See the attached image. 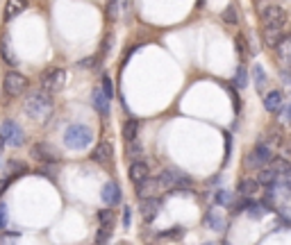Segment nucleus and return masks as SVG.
<instances>
[{
    "instance_id": "1",
    "label": "nucleus",
    "mask_w": 291,
    "mask_h": 245,
    "mask_svg": "<svg viewBox=\"0 0 291 245\" xmlns=\"http://www.w3.org/2000/svg\"><path fill=\"white\" fill-rule=\"evenodd\" d=\"M25 112L30 118L34 120H48L50 118V113H53V98H50V93H46L43 89L41 91H34L30 98L25 100Z\"/></svg>"
},
{
    "instance_id": "2",
    "label": "nucleus",
    "mask_w": 291,
    "mask_h": 245,
    "mask_svg": "<svg viewBox=\"0 0 291 245\" xmlns=\"http://www.w3.org/2000/svg\"><path fill=\"white\" fill-rule=\"evenodd\" d=\"M91 141H93V132L86 125H82V123H73L64 132V143L71 150H86L91 146Z\"/></svg>"
},
{
    "instance_id": "3",
    "label": "nucleus",
    "mask_w": 291,
    "mask_h": 245,
    "mask_svg": "<svg viewBox=\"0 0 291 245\" xmlns=\"http://www.w3.org/2000/svg\"><path fill=\"white\" fill-rule=\"evenodd\" d=\"M157 182H159V188H168V191H182V188H189V186H191V177L185 175L182 170H175V168L162 170Z\"/></svg>"
},
{
    "instance_id": "4",
    "label": "nucleus",
    "mask_w": 291,
    "mask_h": 245,
    "mask_svg": "<svg viewBox=\"0 0 291 245\" xmlns=\"http://www.w3.org/2000/svg\"><path fill=\"white\" fill-rule=\"evenodd\" d=\"M0 141L7 143L9 148H21L25 143V132L16 120H2L0 125Z\"/></svg>"
},
{
    "instance_id": "5",
    "label": "nucleus",
    "mask_w": 291,
    "mask_h": 245,
    "mask_svg": "<svg viewBox=\"0 0 291 245\" xmlns=\"http://www.w3.org/2000/svg\"><path fill=\"white\" fill-rule=\"evenodd\" d=\"M271 159H273L271 146H266V143H262V141H259L257 146L252 148L248 154H246L244 164H246V168H264V166L271 164Z\"/></svg>"
},
{
    "instance_id": "6",
    "label": "nucleus",
    "mask_w": 291,
    "mask_h": 245,
    "mask_svg": "<svg viewBox=\"0 0 291 245\" xmlns=\"http://www.w3.org/2000/svg\"><path fill=\"white\" fill-rule=\"evenodd\" d=\"M66 84V71L64 68H48L46 73L41 75V89L46 93H57Z\"/></svg>"
},
{
    "instance_id": "7",
    "label": "nucleus",
    "mask_w": 291,
    "mask_h": 245,
    "mask_svg": "<svg viewBox=\"0 0 291 245\" xmlns=\"http://www.w3.org/2000/svg\"><path fill=\"white\" fill-rule=\"evenodd\" d=\"M262 20L269 30H282L287 25V12L280 5H264L262 7Z\"/></svg>"
},
{
    "instance_id": "8",
    "label": "nucleus",
    "mask_w": 291,
    "mask_h": 245,
    "mask_svg": "<svg viewBox=\"0 0 291 245\" xmlns=\"http://www.w3.org/2000/svg\"><path fill=\"white\" fill-rule=\"evenodd\" d=\"M25 86H27V80L21 73H16V71L7 73L5 80H2V91H5L7 95H12V98L21 95V93L25 91Z\"/></svg>"
},
{
    "instance_id": "9",
    "label": "nucleus",
    "mask_w": 291,
    "mask_h": 245,
    "mask_svg": "<svg viewBox=\"0 0 291 245\" xmlns=\"http://www.w3.org/2000/svg\"><path fill=\"white\" fill-rule=\"evenodd\" d=\"M32 157L37 161H41V164H46V166L60 161V152H57L50 143H43V141H39V143H34L32 146Z\"/></svg>"
},
{
    "instance_id": "10",
    "label": "nucleus",
    "mask_w": 291,
    "mask_h": 245,
    "mask_svg": "<svg viewBox=\"0 0 291 245\" xmlns=\"http://www.w3.org/2000/svg\"><path fill=\"white\" fill-rule=\"evenodd\" d=\"M282 107H285V95H282V91L273 89V91H269L264 95V109L269 113H280Z\"/></svg>"
},
{
    "instance_id": "11",
    "label": "nucleus",
    "mask_w": 291,
    "mask_h": 245,
    "mask_svg": "<svg viewBox=\"0 0 291 245\" xmlns=\"http://www.w3.org/2000/svg\"><path fill=\"white\" fill-rule=\"evenodd\" d=\"M100 198H103V202H105L109 209H112V207H116L121 202V188H119V184H114V182L105 184V186H103V191H100Z\"/></svg>"
},
{
    "instance_id": "12",
    "label": "nucleus",
    "mask_w": 291,
    "mask_h": 245,
    "mask_svg": "<svg viewBox=\"0 0 291 245\" xmlns=\"http://www.w3.org/2000/svg\"><path fill=\"white\" fill-rule=\"evenodd\" d=\"M159 191V182L157 179H152V177H148V179H144V182H139L137 184V198L144 202V200H148V198H155V193Z\"/></svg>"
},
{
    "instance_id": "13",
    "label": "nucleus",
    "mask_w": 291,
    "mask_h": 245,
    "mask_svg": "<svg viewBox=\"0 0 291 245\" xmlns=\"http://www.w3.org/2000/svg\"><path fill=\"white\" fill-rule=\"evenodd\" d=\"M91 102H93V109L103 116V118H107L109 116V100H107V95L103 93V89H93V93H91Z\"/></svg>"
},
{
    "instance_id": "14",
    "label": "nucleus",
    "mask_w": 291,
    "mask_h": 245,
    "mask_svg": "<svg viewBox=\"0 0 291 245\" xmlns=\"http://www.w3.org/2000/svg\"><path fill=\"white\" fill-rule=\"evenodd\" d=\"M112 143H107V141H103V143H98L96 146V150L91 152V159L96 161V164H103V166H107V164H112Z\"/></svg>"
},
{
    "instance_id": "15",
    "label": "nucleus",
    "mask_w": 291,
    "mask_h": 245,
    "mask_svg": "<svg viewBox=\"0 0 291 245\" xmlns=\"http://www.w3.org/2000/svg\"><path fill=\"white\" fill-rule=\"evenodd\" d=\"M130 179H132L134 184H139V182H144V179L150 177V168H148V164L146 161H132V166H130Z\"/></svg>"
},
{
    "instance_id": "16",
    "label": "nucleus",
    "mask_w": 291,
    "mask_h": 245,
    "mask_svg": "<svg viewBox=\"0 0 291 245\" xmlns=\"http://www.w3.org/2000/svg\"><path fill=\"white\" fill-rule=\"evenodd\" d=\"M159 209H162V200L159 198H148L141 202V216H144V220H148V223L157 216Z\"/></svg>"
},
{
    "instance_id": "17",
    "label": "nucleus",
    "mask_w": 291,
    "mask_h": 245,
    "mask_svg": "<svg viewBox=\"0 0 291 245\" xmlns=\"http://www.w3.org/2000/svg\"><path fill=\"white\" fill-rule=\"evenodd\" d=\"M257 191H259V182H257V179H250V177L241 179L239 186H237V195H239V198H252Z\"/></svg>"
},
{
    "instance_id": "18",
    "label": "nucleus",
    "mask_w": 291,
    "mask_h": 245,
    "mask_svg": "<svg viewBox=\"0 0 291 245\" xmlns=\"http://www.w3.org/2000/svg\"><path fill=\"white\" fill-rule=\"evenodd\" d=\"M257 182H259V186H262V184H264V186H271V184H275V182H280V175L275 172V168L269 164V166H264V168H259Z\"/></svg>"
},
{
    "instance_id": "19",
    "label": "nucleus",
    "mask_w": 291,
    "mask_h": 245,
    "mask_svg": "<svg viewBox=\"0 0 291 245\" xmlns=\"http://www.w3.org/2000/svg\"><path fill=\"white\" fill-rule=\"evenodd\" d=\"M205 225L209 227V229H214V232H223V229H225V220H223V216H221L216 209H209V211L205 213Z\"/></svg>"
},
{
    "instance_id": "20",
    "label": "nucleus",
    "mask_w": 291,
    "mask_h": 245,
    "mask_svg": "<svg viewBox=\"0 0 291 245\" xmlns=\"http://www.w3.org/2000/svg\"><path fill=\"white\" fill-rule=\"evenodd\" d=\"M287 34L282 32V30H269V27H264V43L271 48H278L282 41H285Z\"/></svg>"
},
{
    "instance_id": "21",
    "label": "nucleus",
    "mask_w": 291,
    "mask_h": 245,
    "mask_svg": "<svg viewBox=\"0 0 291 245\" xmlns=\"http://www.w3.org/2000/svg\"><path fill=\"white\" fill-rule=\"evenodd\" d=\"M137 134H139V120L127 118L125 125H123V139H125L127 143H132V141H137Z\"/></svg>"
},
{
    "instance_id": "22",
    "label": "nucleus",
    "mask_w": 291,
    "mask_h": 245,
    "mask_svg": "<svg viewBox=\"0 0 291 245\" xmlns=\"http://www.w3.org/2000/svg\"><path fill=\"white\" fill-rule=\"evenodd\" d=\"M27 7L25 0H7V5H5V19H14V16H19L23 9Z\"/></svg>"
},
{
    "instance_id": "23",
    "label": "nucleus",
    "mask_w": 291,
    "mask_h": 245,
    "mask_svg": "<svg viewBox=\"0 0 291 245\" xmlns=\"http://www.w3.org/2000/svg\"><path fill=\"white\" fill-rule=\"evenodd\" d=\"M275 50H278V57H280V59L291 66V34H289V37H285V41H282V43H280Z\"/></svg>"
},
{
    "instance_id": "24",
    "label": "nucleus",
    "mask_w": 291,
    "mask_h": 245,
    "mask_svg": "<svg viewBox=\"0 0 291 245\" xmlns=\"http://www.w3.org/2000/svg\"><path fill=\"white\" fill-rule=\"evenodd\" d=\"M271 166L275 168V172L280 175V179L285 177V175H289L291 172V164L287 159H282V157H278V159H271Z\"/></svg>"
},
{
    "instance_id": "25",
    "label": "nucleus",
    "mask_w": 291,
    "mask_h": 245,
    "mask_svg": "<svg viewBox=\"0 0 291 245\" xmlns=\"http://www.w3.org/2000/svg\"><path fill=\"white\" fill-rule=\"evenodd\" d=\"M98 223L100 227H109L112 229V223H114V211L107 207V209H100L98 211Z\"/></svg>"
},
{
    "instance_id": "26",
    "label": "nucleus",
    "mask_w": 291,
    "mask_h": 245,
    "mask_svg": "<svg viewBox=\"0 0 291 245\" xmlns=\"http://www.w3.org/2000/svg\"><path fill=\"white\" fill-rule=\"evenodd\" d=\"M127 157L132 161H139V157L144 154V146H141L139 141H132V143H127Z\"/></svg>"
},
{
    "instance_id": "27",
    "label": "nucleus",
    "mask_w": 291,
    "mask_h": 245,
    "mask_svg": "<svg viewBox=\"0 0 291 245\" xmlns=\"http://www.w3.org/2000/svg\"><path fill=\"white\" fill-rule=\"evenodd\" d=\"M252 75H255V86H257L259 91H262V89H264L266 86V73H264V68L259 66V64H255V68H252Z\"/></svg>"
},
{
    "instance_id": "28",
    "label": "nucleus",
    "mask_w": 291,
    "mask_h": 245,
    "mask_svg": "<svg viewBox=\"0 0 291 245\" xmlns=\"http://www.w3.org/2000/svg\"><path fill=\"white\" fill-rule=\"evenodd\" d=\"M234 86H237V89H246V86H248V71H246L244 66H239L237 73H234Z\"/></svg>"
},
{
    "instance_id": "29",
    "label": "nucleus",
    "mask_w": 291,
    "mask_h": 245,
    "mask_svg": "<svg viewBox=\"0 0 291 245\" xmlns=\"http://www.w3.org/2000/svg\"><path fill=\"white\" fill-rule=\"evenodd\" d=\"M223 20L228 23V25H237V20H239V12H237V7H234V5H228V7H225V12H223Z\"/></svg>"
},
{
    "instance_id": "30",
    "label": "nucleus",
    "mask_w": 291,
    "mask_h": 245,
    "mask_svg": "<svg viewBox=\"0 0 291 245\" xmlns=\"http://www.w3.org/2000/svg\"><path fill=\"white\" fill-rule=\"evenodd\" d=\"M246 213H248V216H250V218H264V213H266V209L262 205H259V202H250V207H248V209H246Z\"/></svg>"
},
{
    "instance_id": "31",
    "label": "nucleus",
    "mask_w": 291,
    "mask_h": 245,
    "mask_svg": "<svg viewBox=\"0 0 291 245\" xmlns=\"http://www.w3.org/2000/svg\"><path fill=\"white\" fill-rule=\"evenodd\" d=\"M109 239H112V229L109 227H100L98 232H96V243L98 245H107Z\"/></svg>"
},
{
    "instance_id": "32",
    "label": "nucleus",
    "mask_w": 291,
    "mask_h": 245,
    "mask_svg": "<svg viewBox=\"0 0 291 245\" xmlns=\"http://www.w3.org/2000/svg\"><path fill=\"white\" fill-rule=\"evenodd\" d=\"M230 191H225V188H218L216 191V195H214V202H216L218 207H228L230 205Z\"/></svg>"
},
{
    "instance_id": "33",
    "label": "nucleus",
    "mask_w": 291,
    "mask_h": 245,
    "mask_svg": "<svg viewBox=\"0 0 291 245\" xmlns=\"http://www.w3.org/2000/svg\"><path fill=\"white\" fill-rule=\"evenodd\" d=\"M100 89H103V93L107 95V100L112 102V98H114V84H112V77H109V75H103V86H100Z\"/></svg>"
},
{
    "instance_id": "34",
    "label": "nucleus",
    "mask_w": 291,
    "mask_h": 245,
    "mask_svg": "<svg viewBox=\"0 0 291 245\" xmlns=\"http://www.w3.org/2000/svg\"><path fill=\"white\" fill-rule=\"evenodd\" d=\"M107 19L109 20L119 19V0H107Z\"/></svg>"
},
{
    "instance_id": "35",
    "label": "nucleus",
    "mask_w": 291,
    "mask_h": 245,
    "mask_svg": "<svg viewBox=\"0 0 291 245\" xmlns=\"http://www.w3.org/2000/svg\"><path fill=\"white\" fill-rule=\"evenodd\" d=\"M250 202H252L250 198H241V200L237 202V205L232 207V213H241V211H246V209L250 207Z\"/></svg>"
},
{
    "instance_id": "36",
    "label": "nucleus",
    "mask_w": 291,
    "mask_h": 245,
    "mask_svg": "<svg viewBox=\"0 0 291 245\" xmlns=\"http://www.w3.org/2000/svg\"><path fill=\"white\" fill-rule=\"evenodd\" d=\"M2 57H5V61H7V64H12V66H16V64H19V59L14 57V53L9 50V46H7V43H2Z\"/></svg>"
},
{
    "instance_id": "37",
    "label": "nucleus",
    "mask_w": 291,
    "mask_h": 245,
    "mask_svg": "<svg viewBox=\"0 0 291 245\" xmlns=\"http://www.w3.org/2000/svg\"><path fill=\"white\" fill-rule=\"evenodd\" d=\"M280 118H282V123H285V125H291V102L280 109Z\"/></svg>"
},
{
    "instance_id": "38",
    "label": "nucleus",
    "mask_w": 291,
    "mask_h": 245,
    "mask_svg": "<svg viewBox=\"0 0 291 245\" xmlns=\"http://www.w3.org/2000/svg\"><path fill=\"white\" fill-rule=\"evenodd\" d=\"M182 234H185V229H182V227H175V229H171V232H162L159 236H162V239H178V236H182Z\"/></svg>"
},
{
    "instance_id": "39",
    "label": "nucleus",
    "mask_w": 291,
    "mask_h": 245,
    "mask_svg": "<svg viewBox=\"0 0 291 245\" xmlns=\"http://www.w3.org/2000/svg\"><path fill=\"white\" fill-rule=\"evenodd\" d=\"M9 225V216H7V207L0 202V229H5Z\"/></svg>"
},
{
    "instance_id": "40",
    "label": "nucleus",
    "mask_w": 291,
    "mask_h": 245,
    "mask_svg": "<svg viewBox=\"0 0 291 245\" xmlns=\"http://www.w3.org/2000/svg\"><path fill=\"white\" fill-rule=\"evenodd\" d=\"M132 225V209H130V207H125V209H123V227H130Z\"/></svg>"
},
{
    "instance_id": "41",
    "label": "nucleus",
    "mask_w": 291,
    "mask_h": 245,
    "mask_svg": "<svg viewBox=\"0 0 291 245\" xmlns=\"http://www.w3.org/2000/svg\"><path fill=\"white\" fill-rule=\"evenodd\" d=\"M112 41H114L112 34H109V37H107V39L103 41V50H100V55H103V57H105V55L109 53V48H112Z\"/></svg>"
},
{
    "instance_id": "42",
    "label": "nucleus",
    "mask_w": 291,
    "mask_h": 245,
    "mask_svg": "<svg viewBox=\"0 0 291 245\" xmlns=\"http://www.w3.org/2000/svg\"><path fill=\"white\" fill-rule=\"evenodd\" d=\"M280 77H282V82H285L287 86H291V66H287L282 73H280Z\"/></svg>"
},
{
    "instance_id": "43",
    "label": "nucleus",
    "mask_w": 291,
    "mask_h": 245,
    "mask_svg": "<svg viewBox=\"0 0 291 245\" xmlns=\"http://www.w3.org/2000/svg\"><path fill=\"white\" fill-rule=\"evenodd\" d=\"M280 182H282V186H285L287 191H291V172H289V175H285V177L280 179Z\"/></svg>"
},
{
    "instance_id": "44",
    "label": "nucleus",
    "mask_w": 291,
    "mask_h": 245,
    "mask_svg": "<svg viewBox=\"0 0 291 245\" xmlns=\"http://www.w3.org/2000/svg\"><path fill=\"white\" fill-rule=\"evenodd\" d=\"M82 66H84V68H93V66H96V57H89V59H82Z\"/></svg>"
},
{
    "instance_id": "45",
    "label": "nucleus",
    "mask_w": 291,
    "mask_h": 245,
    "mask_svg": "<svg viewBox=\"0 0 291 245\" xmlns=\"http://www.w3.org/2000/svg\"><path fill=\"white\" fill-rule=\"evenodd\" d=\"M203 5H205V0H198V7H203Z\"/></svg>"
},
{
    "instance_id": "46",
    "label": "nucleus",
    "mask_w": 291,
    "mask_h": 245,
    "mask_svg": "<svg viewBox=\"0 0 291 245\" xmlns=\"http://www.w3.org/2000/svg\"><path fill=\"white\" fill-rule=\"evenodd\" d=\"M203 245H216V243H203Z\"/></svg>"
},
{
    "instance_id": "47",
    "label": "nucleus",
    "mask_w": 291,
    "mask_h": 245,
    "mask_svg": "<svg viewBox=\"0 0 291 245\" xmlns=\"http://www.w3.org/2000/svg\"><path fill=\"white\" fill-rule=\"evenodd\" d=\"M223 245H228V243H223Z\"/></svg>"
}]
</instances>
